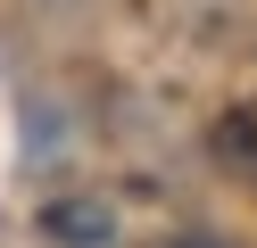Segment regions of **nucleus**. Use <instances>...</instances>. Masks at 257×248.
<instances>
[{
  "label": "nucleus",
  "mask_w": 257,
  "mask_h": 248,
  "mask_svg": "<svg viewBox=\"0 0 257 248\" xmlns=\"http://www.w3.org/2000/svg\"><path fill=\"white\" fill-rule=\"evenodd\" d=\"M42 223H50V240H83V248L108 240V215H100V207H50Z\"/></svg>",
  "instance_id": "nucleus-1"
}]
</instances>
